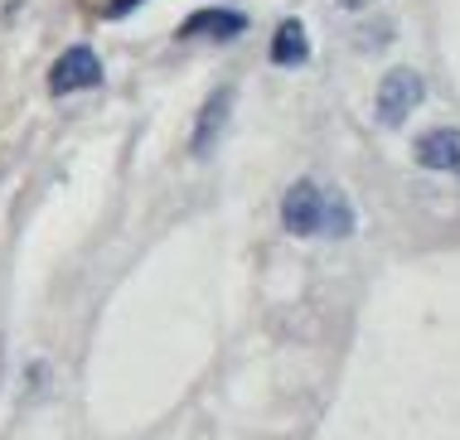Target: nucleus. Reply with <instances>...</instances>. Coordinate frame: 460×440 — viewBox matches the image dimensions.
<instances>
[{
  "mask_svg": "<svg viewBox=\"0 0 460 440\" xmlns=\"http://www.w3.org/2000/svg\"><path fill=\"white\" fill-rule=\"evenodd\" d=\"M233 87H218L214 97L204 102V111H199V121H194V155H208V145L223 136V126H228V111H233Z\"/></svg>",
  "mask_w": 460,
  "mask_h": 440,
  "instance_id": "39448f33",
  "label": "nucleus"
},
{
  "mask_svg": "<svg viewBox=\"0 0 460 440\" xmlns=\"http://www.w3.org/2000/svg\"><path fill=\"white\" fill-rule=\"evenodd\" d=\"M412 155L421 170H460V131L456 126H437V131L417 136Z\"/></svg>",
  "mask_w": 460,
  "mask_h": 440,
  "instance_id": "20e7f679",
  "label": "nucleus"
},
{
  "mask_svg": "<svg viewBox=\"0 0 460 440\" xmlns=\"http://www.w3.org/2000/svg\"><path fill=\"white\" fill-rule=\"evenodd\" d=\"M340 5H344V10H368L373 0H340Z\"/></svg>",
  "mask_w": 460,
  "mask_h": 440,
  "instance_id": "9d476101",
  "label": "nucleus"
},
{
  "mask_svg": "<svg viewBox=\"0 0 460 440\" xmlns=\"http://www.w3.org/2000/svg\"><path fill=\"white\" fill-rule=\"evenodd\" d=\"M243 30H247V20L238 10H194L180 24V40H199V34H208V40H238Z\"/></svg>",
  "mask_w": 460,
  "mask_h": 440,
  "instance_id": "423d86ee",
  "label": "nucleus"
},
{
  "mask_svg": "<svg viewBox=\"0 0 460 440\" xmlns=\"http://www.w3.org/2000/svg\"><path fill=\"white\" fill-rule=\"evenodd\" d=\"M131 5H141V0H111V5H107V15H127Z\"/></svg>",
  "mask_w": 460,
  "mask_h": 440,
  "instance_id": "1a4fd4ad",
  "label": "nucleus"
},
{
  "mask_svg": "<svg viewBox=\"0 0 460 440\" xmlns=\"http://www.w3.org/2000/svg\"><path fill=\"white\" fill-rule=\"evenodd\" d=\"M281 223L291 237H320V228H325V189L315 180H296L281 198Z\"/></svg>",
  "mask_w": 460,
  "mask_h": 440,
  "instance_id": "f03ea898",
  "label": "nucleus"
},
{
  "mask_svg": "<svg viewBox=\"0 0 460 440\" xmlns=\"http://www.w3.org/2000/svg\"><path fill=\"white\" fill-rule=\"evenodd\" d=\"M427 97V83H421L417 68H393L388 78L378 83V121L383 126H407V117L421 107Z\"/></svg>",
  "mask_w": 460,
  "mask_h": 440,
  "instance_id": "f257e3e1",
  "label": "nucleus"
},
{
  "mask_svg": "<svg viewBox=\"0 0 460 440\" xmlns=\"http://www.w3.org/2000/svg\"><path fill=\"white\" fill-rule=\"evenodd\" d=\"M88 87H102V58H97L88 44L58 54V63L49 68V92L73 97V92H88Z\"/></svg>",
  "mask_w": 460,
  "mask_h": 440,
  "instance_id": "7ed1b4c3",
  "label": "nucleus"
},
{
  "mask_svg": "<svg viewBox=\"0 0 460 440\" xmlns=\"http://www.w3.org/2000/svg\"><path fill=\"white\" fill-rule=\"evenodd\" d=\"M310 58V34L301 20H281L277 34H271V63H281V68H296V63Z\"/></svg>",
  "mask_w": 460,
  "mask_h": 440,
  "instance_id": "0eeeda50",
  "label": "nucleus"
},
{
  "mask_svg": "<svg viewBox=\"0 0 460 440\" xmlns=\"http://www.w3.org/2000/svg\"><path fill=\"white\" fill-rule=\"evenodd\" d=\"M325 237H349L354 233V204L340 194V189H325Z\"/></svg>",
  "mask_w": 460,
  "mask_h": 440,
  "instance_id": "6e6552de",
  "label": "nucleus"
}]
</instances>
